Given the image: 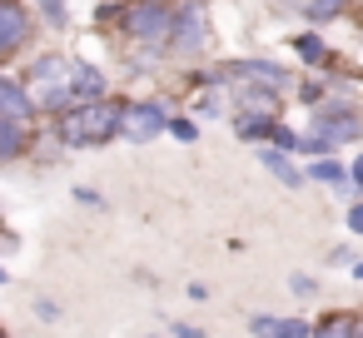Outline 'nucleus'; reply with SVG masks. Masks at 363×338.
<instances>
[{"label": "nucleus", "mask_w": 363, "mask_h": 338, "mask_svg": "<svg viewBox=\"0 0 363 338\" xmlns=\"http://www.w3.org/2000/svg\"><path fill=\"white\" fill-rule=\"evenodd\" d=\"M120 120H125V110L110 100H75L60 110V145H70V150L105 145L120 135Z\"/></svg>", "instance_id": "nucleus-1"}, {"label": "nucleus", "mask_w": 363, "mask_h": 338, "mask_svg": "<svg viewBox=\"0 0 363 338\" xmlns=\"http://www.w3.org/2000/svg\"><path fill=\"white\" fill-rule=\"evenodd\" d=\"M120 26H125V35L140 40L145 50H169L174 11H169V0H135V6H125Z\"/></svg>", "instance_id": "nucleus-2"}, {"label": "nucleus", "mask_w": 363, "mask_h": 338, "mask_svg": "<svg viewBox=\"0 0 363 338\" xmlns=\"http://www.w3.org/2000/svg\"><path fill=\"white\" fill-rule=\"evenodd\" d=\"M308 130L313 135H323L328 145H348L353 135H363V115L353 110V105H313V115H308Z\"/></svg>", "instance_id": "nucleus-3"}, {"label": "nucleus", "mask_w": 363, "mask_h": 338, "mask_svg": "<svg viewBox=\"0 0 363 338\" xmlns=\"http://www.w3.org/2000/svg\"><path fill=\"white\" fill-rule=\"evenodd\" d=\"M209 45V16H204V0H189V6L174 16V35H169V50L174 55H199Z\"/></svg>", "instance_id": "nucleus-4"}, {"label": "nucleus", "mask_w": 363, "mask_h": 338, "mask_svg": "<svg viewBox=\"0 0 363 338\" xmlns=\"http://www.w3.org/2000/svg\"><path fill=\"white\" fill-rule=\"evenodd\" d=\"M164 125H169V120H164V105H155V100H140V105H125L120 135H125V140H135V145H150V140H155Z\"/></svg>", "instance_id": "nucleus-5"}, {"label": "nucleus", "mask_w": 363, "mask_h": 338, "mask_svg": "<svg viewBox=\"0 0 363 338\" xmlns=\"http://www.w3.org/2000/svg\"><path fill=\"white\" fill-rule=\"evenodd\" d=\"M26 40H30V16L16 6V0H0V55H11Z\"/></svg>", "instance_id": "nucleus-6"}, {"label": "nucleus", "mask_w": 363, "mask_h": 338, "mask_svg": "<svg viewBox=\"0 0 363 338\" xmlns=\"http://www.w3.org/2000/svg\"><path fill=\"white\" fill-rule=\"evenodd\" d=\"M234 75L229 80H244V85H269V90H289V70H279L274 60H239L229 65Z\"/></svg>", "instance_id": "nucleus-7"}, {"label": "nucleus", "mask_w": 363, "mask_h": 338, "mask_svg": "<svg viewBox=\"0 0 363 338\" xmlns=\"http://www.w3.org/2000/svg\"><path fill=\"white\" fill-rule=\"evenodd\" d=\"M105 95V75L95 65H70V100H100Z\"/></svg>", "instance_id": "nucleus-8"}, {"label": "nucleus", "mask_w": 363, "mask_h": 338, "mask_svg": "<svg viewBox=\"0 0 363 338\" xmlns=\"http://www.w3.org/2000/svg\"><path fill=\"white\" fill-rule=\"evenodd\" d=\"M26 150V120H16V115H0V164L6 159H16Z\"/></svg>", "instance_id": "nucleus-9"}, {"label": "nucleus", "mask_w": 363, "mask_h": 338, "mask_svg": "<svg viewBox=\"0 0 363 338\" xmlns=\"http://www.w3.org/2000/svg\"><path fill=\"white\" fill-rule=\"evenodd\" d=\"M30 95L16 85V80H6V75H0V115H16V120H30Z\"/></svg>", "instance_id": "nucleus-10"}, {"label": "nucleus", "mask_w": 363, "mask_h": 338, "mask_svg": "<svg viewBox=\"0 0 363 338\" xmlns=\"http://www.w3.org/2000/svg\"><path fill=\"white\" fill-rule=\"evenodd\" d=\"M259 159H264V169H274V174H279V179H284L289 189H298V184H303V174H298V169L289 164V154H284L279 145H269V150H259Z\"/></svg>", "instance_id": "nucleus-11"}, {"label": "nucleus", "mask_w": 363, "mask_h": 338, "mask_svg": "<svg viewBox=\"0 0 363 338\" xmlns=\"http://www.w3.org/2000/svg\"><path fill=\"white\" fill-rule=\"evenodd\" d=\"M254 333H294V338H303V333H313V323L308 318H254Z\"/></svg>", "instance_id": "nucleus-12"}, {"label": "nucleus", "mask_w": 363, "mask_h": 338, "mask_svg": "<svg viewBox=\"0 0 363 338\" xmlns=\"http://www.w3.org/2000/svg\"><path fill=\"white\" fill-rule=\"evenodd\" d=\"M294 50H298L308 65H318V60H323V40H318V35H298V40H294Z\"/></svg>", "instance_id": "nucleus-13"}, {"label": "nucleus", "mask_w": 363, "mask_h": 338, "mask_svg": "<svg viewBox=\"0 0 363 338\" xmlns=\"http://www.w3.org/2000/svg\"><path fill=\"white\" fill-rule=\"evenodd\" d=\"M308 174H313V179H323V184H343V169H338L333 159H323V154L313 159V169H308Z\"/></svg>", "instance_id": "nucleus-14"}, {"label": "nucleus", "mask_w": 363, "mask_h": 338, "mask_svg": "<svg viewBox=\"0 0 363 338\" xmlns=\"http://www.w3.org/2000/svg\"><path fill=\"white\" fill-rule=\"evenodd\" d=\"M40 11H45L50 26H65V0H40Z\"/></svg>", "instance_id": "nucleus-15"}, {"label": "nucleus", "mask_w": 363, "mask_h": 338, "mask_svg": "<svg viewBox=\"0 0 363 338\" xmlns=\"http://www.w3.org/2000/svg\"><path fill=\"white\" fill-rule=\"evenodd\" d=\"M338 6H343V0H313V6H308V16H313V21H328Z\"/></svg>", "instance_id": "nucleus-16"}, {"label": "nucleus", "mask_w": 363, "mask_h": 338, "mask_svg": "<svg viewBox=\"0 0 363 338\" xmlns=\"http://www.w3.org/2000/svg\"><path fill=\"white\" fill-rule=\"evenodd\" d=\"M169 130H174V140H184V145H189V140H194V125H189V120H174V125H169Z\"/></svg>", "instance_id": "nucleus-17"}, {"label": "nucleus", "mask_w": 363, "mask_h": 338, "mask_svg": "<svg viewBox=\"0 0 363 338\" xmlns=\"http://www.w3.org/2000/svg\"><path fill=\"white\" fill-rule=\"evenodd\" d=\"M294 293H303V298H308V293H313V278H308V274H294Z\"/></svg>", "instance_id": "nucleus-18"}, {"label": "nucleus", "mask_w": 363, "mask_h": 338, "mask_svg": "<svg viewBox=\"0 0 363 338\" xmlns=\"http://www.w3.org/2000/svg\"><path fill=\"white\" fill-rule=\"evenodd\" d=\"M348 229H353V234H363V204H353V209H348Z\"/></svg>", "instance_id": "nucleus-19"}, {"label": "nucleus", "mask_w": 363, "mask_h": 338, "mask_svg": "<svg viewBox=\"0 0 363 338\" xmlns=\"http://www.w3.org/2000/svg\"><path fill=\"white\" fill-rule=\"evenodd\" d=\"M348 184H353V189H363V154L353 159V169H348Z\"/></svg>", "instance_id": "nucleus-20"}, {"label": "nucleus", "mask_w": 363, "mask_h": 338, "mask_svg": "<svg viewBox=\"0 0 363 338\" xmlns=\"http://www.w3.org/2000/svg\"><path fill=\"white\" fill-rule=\"evenodd\" d=\"M35 313H40V318H60V308H55L50 298H40V303H35Z\"/></svg>", "instance_id": "nucleus-21"}, {"label": "nucleus", "mask_w": 363, "mask_h": 338, "mask_svg": "<svg viewBox=\"0 0 363 338\" xmlns=\"http://www.w3.org/2000/svg\"><path fill=\"white\" fill-rule=\"evenodd\" d=\"M353 278H363V264H353Z\"/></svg>", "instance_id": "nucleus-22"}, {"label": "nucleus", "mask_w": 363, "mask_h": 338, "mask_svg": "<svg viewBox=\"0 0 363 338\" xmlns=\"http://www.w3.org/2000/svg\"><path fill=\"white\" fill-rule=\"evenodd\" d=\"M0 283H6V269H0Z\"/></svg>", "instance_id": "nucleus-23"}]
</instances>
